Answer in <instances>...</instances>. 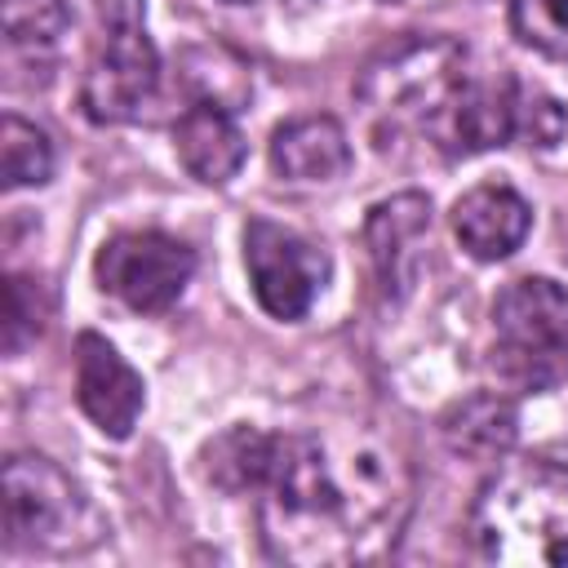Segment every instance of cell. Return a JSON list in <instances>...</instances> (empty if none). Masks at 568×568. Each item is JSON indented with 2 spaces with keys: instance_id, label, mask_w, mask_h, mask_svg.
Segmentation results:
<instances>
[{
  "instance_id": "obj_1",
  "label": "cell",
  "mask_w": 568,
  "mask_h": 568,
  "mask_svg": "<svg viewBox=\"0 0 568 568\" xmlns=\"http://www.w3.org/2000/svg\"><path fill=\"white\" fill-rule=\"evenodd\" d=\"M262 493V541L275 559L297 568L373 564L404 537L413 466L395 435L328 422L275 444Z\"/></svg>"
},
{
  "instance_id": "obj_2",
  "label": "cell",
  "mask_w": 568,
  "mask_h": 568,
  "mask_svg": "<svg viewBox=\"0 0 568 568\" xmlns=\"http://www.w3.org/2000/svg\"><path fill=\"white\" fill-rule=\"evenodd\" d=\"M479 559L501 568H568V466L550 457L501 462L466 519Z\"/></svg>"
},
{
  "instance_id": "obj_3",
  "label": "cell",
  "mask_w": 568,
  "mask_h": 568,
  "mask_svg": "<svg viewBox=\"0 0 568 568\" xmlns=\"http://www.w3.org/2000/svg\"><path fill=\"white\" fill-rule=\"evenodd\" d=\"M470 75L466 49L448 36H404L386 44L359 75V102L386 146V138H430L435 120Z\"/></svg>"
},
{
  "instance_id": "obj_4",
  "label": "cell",
  "mask_w": 568,
  "mask_h": 568,
  "mask_svg": "<svg viewBox=\"0 0 568 568\" xmlns=\"http://www.w3.org/2000/svg\"><path fill=\"white\" fill-rule=\"evenodd\" d=\"M4 546L27 555H80L102 541V519L75 479L44 453H13L0 475Z\"/></svg>"
},
{
  "instance_id": "obj_5",
  "label": "cell",
  "mask_w": 568,
  "mask_h": 568,
  "mask_svg": "<svg viewBox=\"0 0 568 568\" xmlns=\"http://www.w3.org/2000/svg\"><path fill=\"white\" fill-rule=\"evenodd\" d=\"M493 373L510 390H550L568 377V288L546 275L506 284L493 302Z\"/></svg>"
},
{
  "instance_id": "obj_6",
  "label": "cell",
  "mask_w": 568,
  "mask_h": 568,
  "mask_svg": "<svg viewBox=\"0 0 568 568\" xmlns=\"http://www.w3.org/2000/svg\"><path fill=\"white\" fill-rule=\"evenodd\" d=\"M160 58L146 36V0H98V40L80 80L93 124H133L155 102Z\"/></svg>"
},
{
  "instance_id": "obj_7",
  "label": "cell",
  "mask_w": 568,
  "mask_h": 568,
  "mask_svg": "<svg viewBox=\"0 0 568 568\" xmlns=\"http://www.w3.org/2000/svg\"><path fill=\"white\" fill-rule=\"evenodd\" d=\"M93 275L98 288L129 311L160 315L186 293L195 275V253L164 231H120L98 248Z\"/></svg>"
},
{
  "instance_id": "obj_8",
  "label": "cell",
  "mask_w": 568,
  "mask_h": 568,
  "mask_svg": "<svg viewBox=\"0 0 568 568\" xmlns=\"http://www.w3.org/2000/svg\"><path fill=\"white\" fill-rule=\"evenodd\" d=\"M244 266H248V284H253L257 306L275 320H302L328 280L324 248L311 244L306 235H297L293 226L271 222V217H248Z\"/></svg>"
},
{
  "instance_id": "obj_9",
  "label": "cell",
  "mask_w": 568,
  "mask_h": 568,
  "mask_svg": "<svg viewBox=\"0 0 568 568\" xmlns=\"http://www.w3.org/2000/svg\"><path fill=\"white\" fill-rule=\"evenodd\" d=\"M515 111H519L515 75H506V71L466 75L462 89L453 93V102L444 106V115L435 120L426 146L448 160H466V155L506 146L515 138Z\"/></svg>"
},
{
  "instance_id": "obj_10",
  "label": "cell",
  "mask_w": 568,
  "mask_h": 568,
  "mask_svg": "<svg viewBox=\"0 0 568 568\" xmlns=\"http://www.w3.org/2000/svg\"><path fill=\"white\" fill-rule=\"evenodd\" d=\"M75 404L111 439H129L142 417V404H146L142 377L124 364V355L102 333L75 337Z\"/></svg>"
},
{
  "instance_id": "obj_11",
  "label": "cell",
  "mask_w": 568,
  "mask_h": 568,
  "mask_svg": "<svg viewBox=\"0 0 568 568\" xmlns=\"http://www.w3.org/2000/svg\"><path fill=\"white\" fill-rule=\"evenodd\" d=\"M426 231H430V200L422 191H399V195H390V200L368 209L364 244H368L373 271H377L386 293L390 288L404 293L413 284Z\"/></svg>"
},
{
  "instance_id": "obj_12",
  "label": "cell",
  "mask_w": 568,
  "mask_h": 568,
  "mask_svg": "<svg viewBox=\"0 0 568 568\" xmlns=\"http://www.w3.org/2000/svg\"><path fill=\"white\" fill-rule=\"evenodd\" d=\"M532 226V209L528 200L506 186V182H484L470 186L457 204H453V235L462 240V248L479 262H501L510 257L524 235Z\"/></svg>"
},
{
  "instance_id": "obj_13",
  "label": "cell",
  "mask_w": 568,
  "mask_h": 568,
  "mask_svg": "<svg viewBox=\"0 0 568 568\" xmlns=\"http://www.w3.org/2000/svg\"><path fill=\"white\" fill-rule=\"evenodd\" d=\"M173 151L195 182L226 186L240 173L248 142L235 124V111H226L217 102H191L173 124Z\"/></svg>"
},
{
  "instance_id": "obj_14",
  "label": "cell",
  "mask_w": 568,
  "mask_h": 568,
  "mask_svg": "<svg viewBox=\"0 0 568 568\" xmlns=\"http://www.w3.org/2000/svg\"><path fill=\"white\" fill-rule=\"evenodd\" d=\"M271 169L284 182H333L351 169L346 129L333 115H302L271 133Z\"/></svg>"
},
{
  "instance_id": "obj_15",
  "label": "cell",
  "mask_w": 568,
  "mask_h": 568,
  "mask_svg": "<svg viewBox=\"0 0 568 568\" xmlns=\"http://www.w3.org/2000/svg\"><path fill=\"white\" fill-rule=\"evenodd\" d=\"M439 435H444L448 453H457L466 462L497 466L519 439V408L506 390H479V395L457 399L439 417Z\"/></svg>"
},
{
  "instance_id": "obj_16",
  "label": "cell",
  "mask_w": 568,
  "mask_h": 568,
  "mask_svg": "<svg viewBox=\"0 0 568 568\" xmlns=\"http://www.w3.org/2000/svg\"><path fill=\"white\" fill-rule=\"evenodd\" d=\"M275 444H280L275 435H262L253 426H231L204 448V475L226 493L262 488L275 462Z\"/></svg>"
},
{
  "instance_id": "obj_17",
  "label": "cell",
  "mask_w": 568,
  "mask_h": 568,
  "mask_svg": "<svg viewBox=\"0 0 568 568\" xmlns=\"http://www.w3.org/2000/svg\"><path fill=\"white\" fill-rule=\"evenodd\" d=\"M71 27L62 0H4V49L9 58H36L40 67L53 58Z\"/></svg>"
},
{
  "instance_id": "obj_18",
  "label": "cell",
  "mask_w": 568,
  "mask_h": 568,
  "mask_svg": "<svg viewBox=\"0 0 568 568\" xmlns=\"http://www.w3.org/2000/svg\"><path fill=\"white\" fill-rule=\"evenodd\" d=\"M0 178L9 191L44 186L53 178V142L44 138V129H36L22 115L0 120Z\"/></svg>"
},
{
  "instance_id": "obj_19",
  "label": "cell",
  "mask_w": 568,
  "mask_h": 568,
  "mask_svg": "<svg viewBox=\"0 0 568 568\" xmlns=\"http://www.w3.org/2000/svg\"><path fill=\"white\" fill-rule=\"evenodd\" d=\"M510 31L546 58H568V0H510Z\"/></svg>"
},
{
  "instance_id": "obj_20",
  "label": "cell",
  "mask_w": 568,
  "mask_h": 568,
  "mask_svg": "<svg viewBox=\"0 0 568 568\" xmlns=\"http://www.w3.org/2000/svg\"><path fill=\"white\" fill-rule=\"evenodd\" d=\"M40 324H44L40 284L31 275H9V284H4V355H18L27 342H36Z\"/></svg>"
},
{
  "instance_id": "obj_21",
  "label": "cell",
  "mask_w": 568,
  "mask_h": 568,
  "mask_svg": "<svg viewBox=\"0 0 568 568\" xmlns=\"http://www.w3.org/2000/svg\"><path fill=\"white\" fill-rule=\"evenodd\" d=\"M564 124H568V115H564V106H559L550 93L519 84L515 133H519V138H528V146H555V142L564 138Z\"/></svg>"
},
{
  "instance_id": "obj_22",
  "label": "cell",
  "mask_w": 568,
  "mask_h": 568,
  "mask_svg": "<svg viewBox=\"0 0 568 568\" xmlns=\"http://www.w3.org/2000/svg\"><path fill=\"white\" fill-rule=\"evenodd\" d=\"M226 4H248V0H226Z\"/></svg>"
},
{
  "instance_id": "obj_23",
  "label": "cell",
  "mask_w": 568,
  "mask_h": 568,
  "mask_svg": "<svg viewBox=\"0 0 568 568\" xmlns=\"http://www.w3.org/2000/svg\"><path fill=\"white\" fill-rule=\"evenodd\" d=\"M377 4H395V0H377Z\"/></svg>"
}]
</instances>
